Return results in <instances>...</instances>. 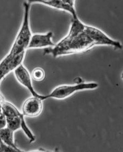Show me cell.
Masks as SVG:
<instances>
[{
	"instance_id": "6da1fadb",
	"label": "cell",
	"mask_w": 123,
	"mask_h": 152,
	"mask_svg": "<svg viewBox=\"0 0 123 152\" xmlns=\"http://www.w3.org/2000/svg\"><path fill=\"white\" fill-rule=\"evenodd\" d=\"M23 7L24 14L20 28L8 54L12 57L22 52H26L32 35L30 21L31 4L25 1L23 3Z\"/></svg>"
},
{
	"instance_id": "7a4b0ae2",
	"label": "cell",
	"mask_w": 123,
	"mask_h": 152,
	"mask_svg": "<svg viewBox=\"0 0 123 152\" xmlns=\"http://www.w3.org/2000/svg\"><path fill=\"white\" fill-rule=\"evenodd\" d=\"M86 25L79 19L78 17L73 18L68 34L54 47L45 48L43 55L51 54L54 58L62 56V52L73 37L84 31Z\"/></svg>"
},
{
	"instance_id": "3957f363",
	"label": "cell",
	"mask_w": 123,
	"mask_h": 152,
	"mask_svg": "<svg viewBox=\"0 0 123 152\" xmlns=\"http://www.w3.org/2000/svg\"><path fill=\"white\" fill-rule=\"evenodd\" d=\"M95 45H97L95 42L86 32L84 28V31L72 39L62 52V56L86 52Z\"/></svg>"
},
{
	"instance_id": "277c9868",
	"label": "cell",
	"mask_w": 123,
	"mask_h": 152,
	"mask_svg": "<svg viewBox=\"0 0 123 152\" xmlns=\"http://www.w3.org/2000/svg\"><path fill=\"white\" fill-rule=\"evenodd\" d=\"M98 86V84L95 83H81L73 86H62L55 88L50 94L44 95V100L48 98L65 99L76 91L86 89H94Z\"/></svg>"
},
{
	"instance_id": "5b68a950",
	"label": "cell",
	"mask_w": 123,
	"mask_h": 152,
	"mask_svg": "<svg viewBox=\"0 0 123 152\" xmlns=\"http://www.w3.org/2000/svg\"><path fill=\"white\" fill-rule=\"evenodd\" d=\"M85 31L95 42L97 45H110L116 48H122V45L119 42L110 38L106 34L97 28L86 25Z\"/></svg>"
},
{
	"instance_id": "8992f818",
	"label": "cell",
	"mask_w": 123,
	"mask_h": 152,
	"mask_svg": "<svg viewBox=\"0 0 123 152\" xmlns=\"http://www.w3.org/2000/svg\"><path fill=\"white\" fill-rule=\"evenodd\" d=\"M14 71L15 76L18 82L21 85L27 88L33 96L38 97L42 101L44 100V95L38 94L34 90L31 82V77L30 73L23 64L20 65L14 70Z\"/></svg>"
},
{
	"instance_id": "52a82bcc",
	"label": "cell",
	"mask_w": 123,
	"mask_h": 152,
	"mask_svg": "<svg viewBox=\"0 0 123 152\" xmlns=\"http://www.w3.org/2000/svg\"><path fill=\"white\" fill-rule=\"evenodd\" d=\"M43 106L40 99L33 96L29 98L24 102L22 111L24 115L35 117L40 114L42 111Z\"/></svg>"
},
{
	"instance_id": "ba28073f",
	"label": "cell",
	"mask_w": 123,
	"mask_h": 152,
	"mask_svg": "<svg viewBox=\"0 0 123 152\" xmlns=\"http://www.w3.org/2000/svg\"><path fill=\"white\" fill-rule=\"evenodd\" d=\"M53 32L50 31L45 34L32 35L27 49L42 48L54 47L55 45L52 41Z\"/></svg>"
},
{
	"instance_id": "9c48e42d",
	"label": "cell",
	"mask_w": 123,
	"mask_h": 152,
	"mask_svg": "<svg viewBox=\"0 0 123 152\" xmlns=\"http://www.w3.org/2000/svg\"><path fill=\"white\" fill-rule=\"evenodd\" d=\"M13 132L7 127L4 128L0 130V138L6 145L14 149L17 152H20L14 142Z\"/></svg>"
},
{
	"instance_id": "30bf717a",
	"label": "cell",
	"mask_w": 123,
	"mask_h": 152,
	"mask_svg": "<svg viewBox=\"0 0 123 152\" xmlns=\"http://www.w3.org/2000/svg\"><path fill=\"white\" fill-rule=\"evenodd\" d=\"M1 104L2 113L4 114L6 118L18 116L21 114L20 112L18 111L17 108L13 104H10V102L3 100L1 102Z\"/></svg>"
},
{
	"instance_id": "8fae6325",
	"label": "cell",
	"mask_w": 123,
	"mask_h": 152,
	"mask_svg": "<svg viewBox=\"0 0 123 152\" xmlns=\"http://www.w3.org/2000/svg\"><path fill=\"white\" fill-rule=\"evenodd\" d=\"M24 114L21 113L18 116L6 118L7 128L14 132L21 128V120L24 118Z\"/></svg>"
},
{
	"instance_id": "7c38bea8",
	"label": "cell",
	"mask_w": 123,
	"mask_h": 152,
	"mask_svg": "<svg viewBox=\"0 0 123 152\" xmlns=\"http://www.w3.org/2000/svg\"><path fill=\"white\" fill-rule=\"evenodd\" d=\"M31 76L33 80L37 82H40L45 79V71L42 68L36 67L32 71Z\"/></svg>"
},
{
	"instance_id": "4fadbf2b",
	"label": "cell",
	"mask_w": 123,
	"mask_h": 152,
	"mask_svg": "<svg viewBox=\"0 0 123 152\" xmlns=\"http://www.w3.org/2000/svg\"><path fill=\"white\" fill-rule=\"evenodd\" d=\"M0 152H17L14 149L6 145L0 138Z\"/></svg>"
},
{
	"instance_id": "5bb4252c",
	"label": "cell",
	"mask_w": 123,
	"mask_h": 152,
	"mask_svg": "<svg viewBox=\"0 0 123 152\" xmlns=\"http://www.w3.org/2000/svg\"><path fill=\"white\" fill-rule=\"evenodd\" d=\"M7 126L6 118L3 114H0V130Z\"/></svg>"
},
{
	"instance_id": "9a60e30c",
	"label": "cell",
	"mask_w": 123,
	"mask_h": 152,
	"mask_svg": "<svg viewBox=\"0 0 123 152\" xmlns=\"http://www.w3.org/2000/svg\"><path fill=\"white\" fill-rule=\"evenodd\" d=\"M62 2L72 7H75V0H61Z\"/></svg>"
},
{
	"instance_id": "2e32d148",
	"label": "cell",
	"mask_w": 123,
	"mask_h": 152,
	"mask_svg": "<svg viewBox=\"0 0 123 152\" xmlns=\"http://www.w3.org/2000/svg\"><path fill=\"white\" fill-rule=\"evenodd\" d=\"M4 100L3 97L2 96V95L0 94V114H2V104H1V102L2 101Z\"/></svg>"
},
{
	"instance_id": "e0dca14e",
	"label": "cell",
	"mask_w": 123,
	"mask_h": 152,
	"mask_svg": "<svg viewBox=\"0 0 123 152\" xmlns=\"http://www.w3.org/2000/svg\"></svg>"
}]
</instances>
